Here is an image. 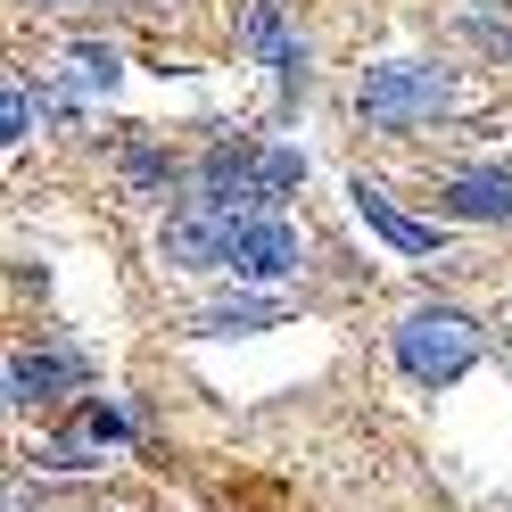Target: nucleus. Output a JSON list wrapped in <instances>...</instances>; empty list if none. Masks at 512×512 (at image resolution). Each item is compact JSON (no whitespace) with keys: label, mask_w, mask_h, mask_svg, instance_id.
Wrapping results in <instances>:
<instances>
[{"label":"nucleus","mask_w":512,"mask_h":512,"mask_svg":"<svg viewBox=\"0 0 512 512\" xmlns=\"http://www.w3.org/2000/svg\"><path fill=\"white\" fill-rule=\"evenodd\" d=\"M124 430H133V422H124L116 405H91V413H83V438H91V446H116Z\"/></svg>","instance_id":"obj_11"},{"label":"nucleus","mask_w":512,"mask_h":512,"mask_svg":"<svg viewBox=\"0 0 512 512\" xmlns=\"http://www.w3.org/2000/svg\"><path fill=\"white\" fill-rule=\"evenodd\" d=\"M240 42L256 50V58H265V67L281 75V83H306V42L290 34V25H281V9H273V0H265V9H248V25H240Z\"/></svg>","instance_id":"obj_5"},{"label":"nucleus","mask_w":512,"mask_h":512,"mask_svg":"<svg viewBox=\"0 0 512 512\" xmlns=\"http://www.w3.org/2000/svg\"><path fill=\"white\" fill-rule=\"evenodd\" d=\"M347 199H356V215H364V223H372V232L389 240L397 256H430V248L446 240L438 223H413V215H397V207H389V190H372V182H356V190H347Z\"/></svg>","instance_id":"obj_6"},{"label":"nucleus","mask_w":512,"mask_h":512,"mask_svg":"<svg viewBox=\"0 0 512 512\" xmlns=\"http://www.w3.org/2000/svg\"><path fill=\"white\" fill-rule=\"evenodd\" d=\"M58 380H75V364H34V356H17V364H9V405H34V397H50Z\"/></svg>","instance_id":"obj_8"},{"label":"nucleus","mask_w":512,"mask_h":512,"mask_svg":"<svg viewBox=\"0 0 512 512\" xmlns=\"http://www.w3.org/2000/svg\"><path fill=\"white\" fill-rule=\"evenodd\" d=\"M364 124H380V133H413V124H430L446 108V75L438 67H372L364 91H356Z\"/></svg>","instance_id":"obj_2"},{"label":"nucleus","mask_w":512,"mask_h":512,"mask_svg":"<svg viewBox=\"0 0 512 512\" xmlns=\"http://www.w3.org/2000/svg\"><path fill=\"white\" fill-rule=\"evenodd\" d=\"M281 306H256V298H232V306H207V331H256V323H273Z\"/></svg>","instance_id":"obj_9"},{"label":"nucleus","mask_w":512,"mask_h":512,"mask_svg":"<svg viewBox=\"0 0 512 512\" xmlns=\"http://www.w3.org/2000/svg\"><path fill=\"white\" fill-rule=\"evenodd\" d=\"M75 75L108 91V83H116V50H100V42H75Z\"/></svg>","instance_id":"obj_10"},{"label":"nucleus","mask_w":512,"mask_h":512,"mask_svg":"<svg viewBox=\"0 0 512 512\" xmlns=\"http://www.w3.org/2000/svg\"><path fill=\"white\" fill-rule=\"evenodd\" d=\"M446 215H463V223H512V174L504 166L455 174V182H446Z\"/></svg>","instance_id":"obj_7"},{"label":"nucleus","mask_w":512,"mask_h":512,"mask_svg":"<svg viewBox=\"0 0 512 512\" xmlns=\"http://www.w3.org/2000/svg\"><path fill=\"white\" fill-rule=\"evenodd\" d=\"M232 273H240V281H281V273H298V232H290L281 215L248 223V232H240V256H232Z\"/></svg>","instance_id":"obj_4"},{"label":"nucleus","mask_w":512,"mask_h":512,"mask_svg":"<svg viewBox=\"0 0 512 512\" xmlns=\"http://www.w3.org/2000/svg\"><path fill=\"white\" fill-rule=\"evenodd\" d=\"M248 223H265V215H240V207H223V199H190L166 223V256H174V265H232Z\"/></svg>","instance_id":"obj_3"},{"label":"nucleus","mask_w":512,"mask_h":512,"mask_svg":"<svg viewBox=\"0 0 512 512\" xmlns=\"http://www.w3.org/2000/svg\"><path fill=\"white\" fill-rule=\"evenodd\" d=\"M0 124H9V141H25V91L9 83V100H0Z\"/></svg>","instance_id":"obj_12"},{"label":"nucleus","mask_w":512,"mask_h":512,"mask_svg":"<svg viewBox=\"0 0 512 512\" xmlns=\"http://www.w3.org/2000/svg\"><path fill=\"white\" fill-rule=\"evenodd\" d=\"M479 323L471 314H455V306H413L405 323H397V364H405V380H422V389H446V380H463L471 364H479Z\"/></svg>","instance_id":"obj_1"}]
</instances>
